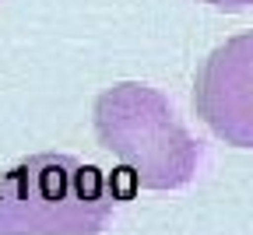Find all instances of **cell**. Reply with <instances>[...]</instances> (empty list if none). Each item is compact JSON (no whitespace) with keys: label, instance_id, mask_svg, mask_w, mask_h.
Returning a JSON list of instances; mask_svg holds the SVG:
<instances>
[{"label":"cell","instance_id":"cell-4","mask_svg":"<svg viewBox=\"0 0 253 235\" xmlns=\"http://www.w3.org/2000/svg\"><path fill=\"white\" fill-rule=\"evenodd\" d=\"M204 4H214L221 11H243V7H253V0H204Z\"/></svg>","mask_w":253,"mask_h":235},{"label":"cell","instance_id":"cell-2","mask_svg":"<svg viewBox=\"0 0 253 235\" xmlns=\"http://www.w3.org/2000/svg\"><path fill=\"white\" fill-rule=\"evenodd\" d=\"M99 144L144 190H179L194 179L201 148L169 109L166 95L137 81L113 84L95 98Z\"/></svg>","mask_w":253,"mask_h":235},{"label":"cell","instance_id":"cell-3","mask_svg":"<svg viewBox=\"0 0 253 235\" xmlns=\"http://www.w3.org/2000/svg\"><path fill=\"white\" fill-rule=\"evenodd\" d=\"M197 116L232 148H253V32L218 46L197 74Z\"/></svg>","mask_w":253,"mask_h":235},{"label":"cell","instance_id":"cell-1","mask_svg":"<svg viewBox=\"0 0 253 235\" xmlns=\"http://www.w3.org/2000/svg\"><path fill=\"white\" fill-rule=\"evenodd\" d=\"M120 200L102 169L36 155L0 172V235H99Z\"/></svg>","mask_w":253,"mask_h":235}]
</instances>
